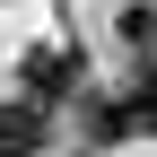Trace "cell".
I'll return each mask as SVG.
<instances>
[{
  "label": "cell",
  "mask_w": 157,
  "mask_h": 157,
  "mask_svg": "<svg viewBox=\"0 0 157 157\" xmlns=\"http://www.w3.org/2000/svg\"><path fill=\"white\" fill-rule=\"evenodd\" d=\"M35 148H44V105L9 96L0 105V157H35Z\"/></svg>",
  "instance_id": "cell-3"
},
{
  "label": "cell",
  "mask_w": 157,
  "mask_h": 157,
  "mask_svg": "<svg viewBox=\"0 0 157 157\" xmlns=\"http://www.w3.org/2000/svg\"><path fill=\"white\" fill-rule=\"evenodd\" d=\"M113 26H122V44H131V52H157V9H122Z\"/></svg>",
  "instance_id": "cell-4"
},
{
  "label": "cell",
  "mask_w": 157,
  "mask_h": 157,
  "mask_svg": "<svg viewBox=\"0 0 157 157\" xmlns=\"http://www.w3.org/2000/svg\"><path fill=\"white\" fill-rule=\"evenodd\" d=\"M87 87V52L78 44H35L26 52V105H61Z\"/></svg>",
  "instance_id": "cell-2"
},
{
  "label": "cell",
  "mask_w": 157,
  "mask_h": 157,
  "mask_svg": "<svg viewBox=\"0 0 157 157\" xmlns=\"http://www.w3.org/2000/svg\"><path fill=\"white\" fill-rule=\"evenodd\" d=\"M87 131H96V140H148V131H157V70H140L122 96H105V105L87 113Z\"/></svg>",
  "instance_id": "cell-1"
}]
</instances>
